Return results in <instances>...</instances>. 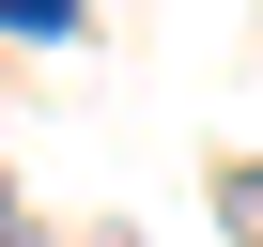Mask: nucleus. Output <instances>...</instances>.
<instances>
[{
  "mask_svg": "<svg viewBox=\"0 0 263 247\" xmlns=\"http://www.w3.org/2000/svg\"><path fill=\"white\" fill-rule=\"evenodd\" d=\"M217 216H232V232L263 247V155H248V170H217Z\"/></svg>",
  "mask_w": 263,
  "mask_h": 247,
  "instance_id": "nucleus-1",
  "label": "nucleus"
},
{
  "mask_svg": "<svg viewBox=\"0 0 263 247\" xmlns=\"http://www.w3.org/2000/svg\"><path fill=\"white\" fill-rule=\"evenodd\" d=\"M0 31H78V0H0Z\"/></svg>",
  "mask_w": 263,
  "mask_h": 247,
  "instance_id": "nucleus-2",
  "label": "nucleus"
}]
</instances>
